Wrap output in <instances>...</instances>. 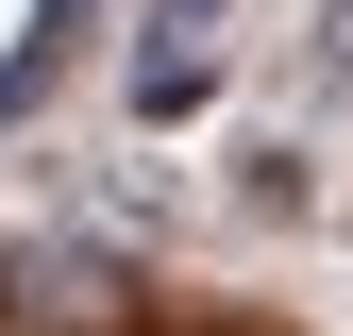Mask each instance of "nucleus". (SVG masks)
I'll return each mask as SVG.
<instances>
[{"mask_svg":"<svg viewBox=\"0 0 353 336\" xmlns=\"http://www.w3.org/2000/svg\"><path fill=\"white\" fill-rule=\"evenodd\" d=\"M0 319L17 336H118L135 319V269L101 235H34V252H0Z\"/></svg>","mask_w":353,"mask_h":336,"instance_id":"obj_1","label":"nucleus"}]
</instances>
